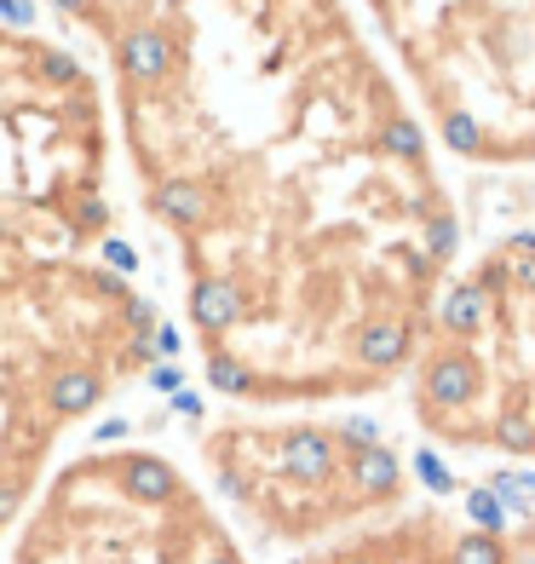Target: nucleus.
Returning a JSON list of instances; mask_svg holds the SVG:
<instances>
[{"label": "nucleus", "instance_id": "1", "mask_svg": "<svg viewBox=\"0 0 535 564\" xmlns=\"http://www.w3.org/2000/svg\"><path fill=\"white\" fill-rule=\"evenodd\" d=\"M173 248L219 398L328 409L403 387L461 225L346 0H58Z\"/></svg>", "mask_w": 535, "mask_h": 564}, {"label": "nucleus", "instance_id": "2", "mask_svg": "<svg viewBox=\"0 0 535 564\" xmlns=\"http://www.w3.org/2000/svg\"><path fill=\"white\" fill-rule=\"evenodd\" d=\"M162 351V317L127 271L0 248V547L58 473L75 426L133 392Z\"/></svg>", "mask_w": 535, "mask_h": 564}, {"label": "nucleus", "instance_id": "3", "mask_svg": "<svg viewBox=\"0 0 535 564\" xmlns=\"http://www.w3.org/2000/svg\"><path fill=\"white\" fill-rule=\"evenodd\" d=\"M201 490L265 553H312L415 507V473L386 432L323 409H242L196 438Z\"/></svg>", "mask_w": 535, "mask_h": 564}, {"label": "nucleus", "instance_id": "4", "mask_svg": "<svg viewBox=\"0 0 535 564\" xmlns=\"http://www.w3.org/2000/svg\"><path fill=\"white\" fill-rule=\"evenodd\" d=\"M116 121L58 35L0 23V248L92 260L110 237Z\"/></svg>", "mask_w": 535, "mask_h": 564}, {"label": "nucleus", "instance_id": "5", "mask_svg": "<svg viewBox=\"0 0 535 564\" xmlns=\"http://www.w3.org/2000/svg\"><path fill=\"white\" fill-rule=\"evenodd\" d=\"M403 392L432 444L535 467V237L455 265Z\"/></svg>", "mask_w": 535, "mask_h": 564}, {"label": "nucleus", "instance_id": "6", "mask_svg": "<svg viewBox=\"0 0 535 564\" xmlns=\"http://www.w3.org/2000/svg\"><path fill=\"white\" fill-rule=\"evenodd\" d=\"M380 46L455 162H535V0H363Z\"/></svg>", "mask_w": 535, "mask_h": 564}, {"label": "nucleus", "instance_id": "7", "mask_svg": "<svg viewBox=\"0 0 535 564\" xmlns=\"http://www.w3.org/2000/svg\"><path fill=\"white\" fill-rule=\"evenodd\" d=\"M7 564H253V547L173 455L105 444L46 478Z\"/></svg>", "mask_w": 535, "mask_h": 564}, {"label": "nucleus", "instance_id": "8", "mask_svg": "<svg viewBox=\"0 0 535 564\" xmlns=\"http://www.w3.org/2000/svg\"><path fill=\"white\" fill-rule=\"evenodd\" d=\"M305 564H535V512H467L415 501L397 519L299 553Z\"/></svg>", "mask_w": 535, "mask_h": 564}]
</instances>
